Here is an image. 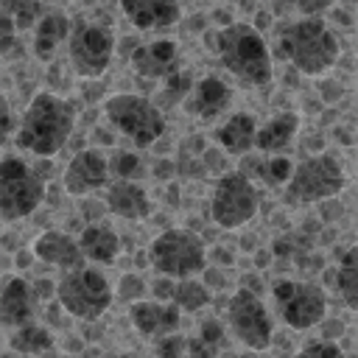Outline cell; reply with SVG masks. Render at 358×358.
Returning <instances> with one entry per match:
<instances>
[{
    "label": "cell",
    "mask_w": 358,
    "mask_h": 358,
    "mask_svg": "<svg viewBox=\"0 0 358 358\" xmlns=\"http://www.w3.org/2000/svg\"><path fill=\"white\" fill-rule=\"evenodd\" d=\"M333 0H296V8L302 11V17H319L324 8H330Z\"/></svg>",
    "instance_id": "obj_38"
},
{
    "label": "cell",
    "mask_w": 358,
    "mask_h": 358,
    "mask_svg": "<svg viewBox=\"0 0 358 358\" xmlns=\"http://www.w3.org/2000/svg\"><path fill=\"white\" fill-rule=\"evenodd\" d=\"M241 288H246V291H252V294H257V296H260V291H263V282H260L257 277L246 274V277L241 280Z\"/></svg>",
    "instance_id": "obj_42"
},
{
    "label": "cell",
    "mask_w": 358,
    "mask_h": 358,
    "mask_svg": "<svg viewBox=\"0 0 358 358\" xmlns=\"http://www.w3.org/2000/svg\"><path fill=\"white\" fill-rule=\"evenodd\" d=\"M227 322H229L232 336L243 347H249L255 352L266 350L271 344V338H274V324H271V316H268L263 299L257 294L246 291V288H238L229 296V302H227Z\"/></svg>",
    "instance_id": "obj_12"
},
{
    "label": "cell",
    "mask_w": 358,
    "mask_h": 358,
    "mask_svg": "<svg viewBox=\"0 0 358 358\" xmlns=\"http://www.w3.org/2000/svg\"><path fill=\"white\" fill-rule=\"evenodd\" d=\"M95 134H98V137H101V140H103V143H112V137H109V131H103V129H98V131H95Z\"/></svg>",
    "instance_id": "obj_44"
},
{
    "label": "cell",
    "mask_w": 358,
    "mask_h": 358,
    "mask_svg": "<svg viewBox=\"0 0 358 358\" xmlns=\"http://www.w3.org/2000/svg\"><path fill=\"white\" fill-rule=\"evenodd\" d=\"M173 285H176V280H171V277H159V280H154V299H157V302H171Z\"/></svg>",
    "instance_id": "obj_39"
},
{
    "label": "cell",
    "mask_w": 358,
    "mask_h": 358,
    "mask_svg": "<svg viewBox=\"0 0 358 358\" xmlns=\"http://www.w3.org/2000/svg\"><path fill=\"white\" fill-rule=\"evenodd\" d=\"M70 67L81 78H101L115 56V34L106 25L98 22H73L70 39H67Z\"/></svg>",
    "instance_id": "obj_11"
},
{
    "label": "cell",
    "mask_w": 358,
    "mask_h": 358,
    "mask_svg": "<svg viewBox=\"0 0 358 358\" xmlns=\"http://www.w3.org/2000/svg\"><path fill=\"white\" fill-rule=\"evenodd\" d=\"M14 42H17V25L0 6V53H8L14 48Z\"/></svg>",
    "instance_id": "obj_36"
},
{
    "label": "cell",
    "mask_w": 358,
    "mask_h": 358,
    "mask_svg": "<svg viewBox=\"0 0 358 358\" xmlns=\"http://www.w3.org/2000/svg\"><path fill=\"white\" fill-rule=\"evenodd\" d=\"M229 106H232V87L224 84L215 76H207V78L193 81V90L185 98L187 115L190 117H199V120H215Z\"/></svg>",
    "instance_id": "obj_15"
},
{
    "label": "cell",
    "mask_w": 358,
    "mask_h": 358,
    "mask_svg": "<svg viewBox=\"0 0 358 358\" xmlns=\"http://www.w3.org/2000/svg\"><path fill=\"white\" fill-rule=\"evenodd\" d=\"M34 316H36V294L31 282L22 277H8L0 288V324L17 330L34 322Z\"/></svg>",
    "instance_id": "obj_16"
},
{
    "label": "cell",
    "mask_w": 358,
    "mask_h": 358,
    "mask_svg": "<svg viewBox=\"0 0 358 358\" xmlns=\"http://www.w3.org/2000/svg\"><path fill=\"white\" fill-rule=\"evenodd\" d=\"M210 299H213V291H210L204 282L193 280V277L176 280L173 294H171V302H173L179 310H185V313H193V310L207 308V305H210Z\"/></svg>",
    "instance_id": "obj_29"
},
{
    "label": "cell",
    "mask_w": 358,
    "mask_h": 358,
    "mask_svg": "<svg viewBox=\"0 0 358 358\" xmlns=\"http://www.w3.org/2000/svg\"><path fill=\"white\" fill-rule=\"evenodd\" d=\"M221 64L243 84L263 87L271 81V53L260 31L249 22H229L224 25L213 45Z\"/></svg>",
    "instance_id": "obj_2"
},
{
    "label": "cell",
    "mask_w": 358,
    "mask_h": 358,
    "mask_svg": "<svg viewBox=\"0 0 358 358\" xmlns=\"http://www.w3.org/2000/svg\"><path fill=\"white\" fill-rule=\"evenodd\" d=\"M336 288L347 308L358 310V246L347 249L336 268Z\"/></svg>",
    "instance_id": "obj_28"
},
{
    "label": "cell",
    "mask_w": 358,
    "mask_h": 358,
    "mask_svg": "<svg viewBox=\"0 0 358 358\" xmlns=\"http://www.w3.org/2000/svg\"><path fill=\"white\" fill-rule=\"evenodd\" d=\"M14 131V112L6 95H0V145L6 143V137Z\"/></svg>",
    "instance_id": "obj_37"
},
{
    "label": "cell",
    "mask_w": 358,
    "mask_h": 358,
    "mask_svg": "<svg viewBox=\"0 0 358 358\" xmlns=\"http://www.w3.org/2000/svg\"><path fill=\"white\" fill-rule=\"evenodd\" d=\"M103 115L109 126L123 137H129L137 148H148L165 134L162 109L143 95H131V92L109 95L103 101Z\"/></svg>",
    "instance_id": "obj_4"
},
{
    "label": "cell",
    "mask_w": 358,
    "mask_h": 358,
    "mask_svg": "<svg viewBox=\"0 0 358 358\" xmlns=\"http://www.w3.org/2000/svg\"><path fill=\"white\" fill-rule=\"evenodd\" d=\"M190 90H193V76H190L187 70H176V73H171V76L165 78L162 95H165L168 103H176V101H185Z\"/></svg>",
    "instance_id": "obj_31"
},
{
    "label": "cell",
    "mask_w": 358,
    "mask_h": 358,
    "mask_svg": "<svg viewBox=\"0 0 358 358\" xmlns=\"http://www.w3.org/2000/svg\"><path fill=\"white\" fill-rule=\"evenodd\" d=\"M78 249L84 260L92 263H112L120 252V238L109 224H90L84 227V232L78 235Z\"/></svg>",
    "instance_id": "obj_25"
},
{
    "label": "cell",
    "mask_w": 358,
    "mask_h": 358,
    "mask_svg": "<svg viewBox=\"0 0 358 358\" xmlns=\"http://www.w3.org/2000/svg\"><path fill=\"white\" fill-rule=\"evenodd\" d=\"M22 358H25V355H22Z\"/></svg>",
    "instance_id": "obj_46"
},
{
    "label": "cell",
    "mask_w": 358,
    "mask_h": 358,
    "mask_svg": "<svg viewBox=\"0 0 358 358\" xmlns=\"http://www.w3.org/2000/svg\"><path fill=\"white\" fill-rule=\"evenodd\" d=\"M238 171L257 187V185H263V187H280V185H285L288 182V176H291V171H294V165H291V159L288 157H277V154H243V159H241V165H238Z\"/></svg>",
    "instance_id": "obj_21"
},
{
    "label": "cell",
    "mask_w": 358,
    "mask_h": 358,
    "mask_svg": "<svg viewBox=\"0 0 358 358\" xmlns=\"http://www.w3.org/2000/svg\"><path fill=\"white\" fill-rule=\"evenodd\" d=\"M106 182H109V159L103 157L101 148H84V151H78L67 162L64 176H62V187L70 196L95 193V190L106 187Z\"/></svg>",
    "instance_id": "obj_13"
},
{
    "label": "cell",
    "mask_w": 358,
    "mask_h": 358,
    "mask_svg": "<svg viewBox=\"0 0 358 358\" xmlns=\"http://www.w3.org/2000/svg\"><path fill=\"white\" fill-rule=\"evenodd\" d=\"M31 288H34L36 299H50V296H56V285H53V282H48V280H36Z\"/></svg>",
    "instance_id": "obj_40"
},
{
    "label": "cell",
    "mask_w": 358,
    "mask_h": 358,
    "mask_svg": "<svg viewBox=\"0 0 358 358\" xmlns=\"http://www.w3.org/2000/svg\"><path fill=\"white\" fill-rule=\"evenodd\" d=\"M257 207H260V190L241 171L221 173L210 199V215L221 229H238L249 224L257 215Z\"/></svg>",
    "instance_id": "obj_10"
},
{
    "label": "cell",
    "mask_w": 358,
    "mask_h": 358,
    "mask_svg": "<svg viewBox=\"0 0 358 358\" xmlns=\"http://www.w3.org/2000/svg\"><path fill=\"white\" fill-rule=\"evenodd\" d=\"M3 11L11 17V22L17 25V31H28L39 22L42 17V3L39 0H0Z\"/></svg>",
    "instance_id": "obj_30"
},
{
    "label": "cell",
    "mask_w": 358,
    "mask_h": 358,
    "mask_svg": "<svg viewBox=\"0 0 358 358\" xmlns=\"http://www.w3.org/2000/svg\"><path fill=\"white\" fill-rule=\"evenodd\" d=\"M56 299L64 313L81 322H95L112 305V288L98 268H73L56 282Z\"/></svg>",
    "instance_id": "obj_6"
},
{
    "label": "cell",
    "mask_w": 358,
    "mask_h": 358,
    "mask_svg": "<svg viewBox=\"0 0 358 358\" xmlns=\"http://www.w3.org/2000/svg\"><path fill=\"white\" fill-rule=\"evenodd\" d=\"M296 358H344V352L336 341H310L296 352Z\"/></svg>",
    "instance_id": "obj_34"
},
{
    "label": "cell",
    "mask_w": 358,
    "mask_h": 358,
    "mask_svg": "<svg viewBox=\"0 0 358 358\" xmlns=\"http://www.w3.org/2000/svg\"><path fill=\"white\" fill-rule=\"evenodd\" d=\"M268 6L274 8V14H288L291 8H296V0H268Z\"/></svg>",
    "instance_id": "obj_43"
},
{
    "label": "cell",
    "mask_w": 358,
    "mask_h": 358,
    "mask_svg": "<svg viewBox=\"0 0 358 358\" xmlns=\"http://www.w3.org/2000/svg\"><path fill=\"white\" fill-rule=\"evenodd\" d=\"M221 347H224V324L218 319H204L199 333L187 338L185 358H218Z\"/></svg>",
    "instance_id": "obj_27"
},
{
    "label": "cell",
    "mask_w": 358,
    "mask_h": 358,
    "mask_svg": "<svg viewBox=\"0 0 358 358\" xmlns=\"http://www.w3.org/2000/svg\"><path fill=\"white\" fill-rule=\"evenodd\" d=\"M73 126H76V112L70 101H64L56 92H36L28 109L22 112L14 140L17 148L50 159L67 145Z\"/></svg>",
    "instance_id": "obj_1"
},
{
    "label": "cell",
    "mask_w": 358,
    "mask_h": 358,
    "mask_svg": "<svg viewBox=\"0 0 358 358\" xmlns=\"http://www.w3.org/2000/svg\"><path fill=\"white\" fill-rule=\"evenodd\" d=\"M50 347H53L50 330L42 327V324H34V322L11 330V336H8V350L17 352V355H42Z\"/></svg>",
    "instance_id": "obj_26"
},
{
    "label": "cell",
    "mask_w": 358,
    "mask_h": 358,
    "mask_svg": "<svg viewBox=\"0 0 358 358\" xmlns=\"http://www.w3.org/2000/svg\"><path fill=\"white\" fill-rule=\"evenodd\" d=\"M70 31H73V22L62 11L42 14L39 22L34 25V56L39 62H50L56 50L70 39Z\"/></svg>",
    "instance_id": "obj_22"
},
{
    "label": "cell",
    "mask_w": 358,
    "mask_h": 358,
    "mask_svg": "<svg viewBox=\"0 0 358 358\" xmlns=\"http://www.w3.org/2000/svg\"><path fill=\"white\" fill-rule=\"evenodd\" d=\"M31 252L36 260L48 263V266H59V268H81L84 257L78 249V241L70 238L67 232L59 229H48L42 235H36V241L31 243Z\"/></svg>",
    "instance_id": "obj_19"
},
{
    "label": "cell",
    "mask_w": 358,
    "mask_h": 358,
    "mask_svg": "<svg viewBox=\"0 0 358 358\" xmlns=\"http://www.w3.org/2000/svg\"><path fill=\"white\" fill-rule=\"evenodd\" d=\"M280 53L305 76H322L338 59V39L322 17H302L280 31Z\"/></svg>",
    "instance_id": "obj_3"
},
{
    "label": "cell",
    "mask_w": 358,
    "mask_h": 358,
    "mask_svg": "<svg viewBox=\"0 0 358 358\" xmlns=\"http://www.w3.org/2000/svg\"><path fill=\"white\" fill-rule=\"evenodd\" d=\"M154 176H157V179H171V176H173V162H168V159H157V165H154Z\"/></svg>",
    "instance_id": "obj_41"
},
{
    "label": "cell",
    "mask_w": 358,
    "mask_h": 358,
    "mask_svg": "<svg viewBox=\"0 0 358 358\" xmlns=\"http://www.w3.org/2000/svg\"><path fill=\"white\" fill-rule=\"evenodd\" d=\"M355 53H358V42H355Z\"/></svg>",
    "instance_id": "obj_45"
},
{
    "label": "cell",
    "mask_w": 358,
    "mask_h": 358,
    "mask_svg": "<svg viewBox=\"0 0 358 358\" xmlns=\"http://www.w3.org/2000/svg\"><path fill=\"white\" fill-rule=\"evenodd\" d=\"M120 11L137 31L171 28L182 17L179 0H120Z\"/></svg>",
    "instance_id": "obj_18"
},
{
    "label": "cell",
    "mask_w": 358,
    "mask_h": 358,
    "mask_svg": "<svg viewBox=\"0 0 358 358\" xmlns=\"http://www.w3.org/2000/svg\"><path fill=\"white\" fill-rule=\"evenodd\" d=\"M179 45L173 39H154V42H143L131 50L129 62L131 70L140 78H168L171 73L179 70Z\"/></svg>",
    "instance_id": "obj_14"
},
{
    "label": "cell",
    "mask_w": 358,
    "mask_h": 358,
    "mask_svg": "<svg viewBox=\"0 0 358 358\" xmlns=\"http://www.w3.org/2000/svg\"><path fill=\"white\" fill-rule=\"evenodd\" d=\"M103 204L109 213H115L126 221H140V218H148V213H151V199H148L145 187L137 182H129V179L112 182Z\"/></svg>",
    "instance_id": "obj_20"
},
{
    "label": "cell",
    "mask_w": 358,
    "mask_h": 358,
    "mask_svg": "<svg viewBox=\"0 0 358 358\" xmlns=\"http://www.w3.org/2000/svg\"><path fill=\"white\" fill-rule=\"evenodd\" d=\"M148 263L162 277L185 280V277H193V274L204 271L207 246H204L201 235H196L193 229L173 227V229L159 232L151 241V246H148Z\"/></svg>",
    "instance_id": "obj_5"
},
{
    "label": "cell",
    "mask_w": 358,
    "mask_h": 358,
    "mask_svg": "<svg viewBox=\"0 0 358 358\" xmlns=\"http://www.w3.org/2000/svg\"><path fill=\"white\" fill-rule=\"evenodd\" d=\"M347 179L341 165L330 154H313L294 165L288 182H285V201L294 204H313L327 201L344 190Z\"/></svg>",
    "instance_id": "obj_8"
},
{
    "label": "cell",
    "mask_w": 358,
    "mask_h": 358,
    "mask_svg": "<svg viewBox=\"0 0 358 358\" xmlns=\"http://www.w3.org/2000/svg\"><path fill=\"white\" fill-rule=\"evenodd\" d=\"M271 302L274 313L291 330H310L324 319L327 310V296L322 285L302 280H277L271 285Z\"/></svg>",
    "instance_id": "obj_9"
},
{
    "label": "cell",
    "mask_w": 358,
    "mask_h": 358,
    "mask_svg": "<svg viewBox=\"0 0 358 358\" xmlns=\"http://www.w3.org/2000/svg\"><path fill=\"white\" fill-rule=\"evenodd\" d=\"M255 134H257V123L249 112H232L218 129H215V143L221 151L243 157L255 148Z\"/></svg>",
    "instance_id": "obj_23"
},
{
    "label": "cell",
    "mask_w": 358,
    "mask_h": 358,
    "mask_svg": "<svg viewBox=\"0 0 358 358\" xmlns=\"http://www.w3.org/2000/svg\"><path fill=\"white\" fill-rule=\"evenodd\" d=\"M131 324L148 336V338H162L179 327L182 310L173 302H157V299H137L129 308Z\"/></svg>",
    "instance_id": "obj_17"
},
{
    "label": "cell",
    "mask_w": 358,
    "mask_h": 358,
    "mask_svg": "<svg viewBox=\"0 0 358 358\" xmlns=\"http://www.w3.org/2000/svg\"><path fill=\"white\" fill-rule=\"evenodd\" d=\"M154 352H157L159 358H185V355H187V338L168 333V336L157 338V347H154Z\"/></svg>",
    "instance_id": "obj_33"
},
{
    "label": "cell",
    "mask_w": 358,
    "mask_h": 358,
    "mask_svg": "<svg viewBox=\"0 0 358 358\" xmlns=\"http://www.w3.org/2000/svg\"><path fill=\"white\" fill-rule=\"evenodd\" d=\"M145 294V282H143V277L140 274H123V280L117 282V296L123 299V302H137L140 296Z\"/></svg>",
    "instance_id": "obj_35"
},
{
    "label": "cell",
    "mask_w": 358,
    "mask_h": 358,
    "mask_svg": "<svg viewBox=\"0 0 358 358\" xmlns=\"http://www.w3.org/2000/svg\"><path fill=\"white\" fill-rule=\"evenodd\" d=\"M45 199V179L20 157L0 159V218L20 221Z\"/></svg>",
    "instance_id": "obj_7"
},
{
    "label": "cell",
    "mask_w": 358,
    "mask_h": 358,
    "mask_svg": "<svg viewBox=\"0 0 358 358\" xmlns=\"http://www.w3.org/2000/svg\"><path fill=\"white\" fill-rule=\"evenodd\" d=\"M140 171V157L131 154V151H117L112 159H109V173L117 176V179H134V173Z\"/></svg>",
    "instance_id": "obj_32"
},
{
    "label": "cell",
    "mask_w": 358,
    "mask_h": 358,
    "mask_svg": "<svg viewBox=\"0 0 358 358\" xmlns=\"http://www.w3.org/2000/svg\"><path fill=\"white\" fill-rule=\"evenodd\" d=\"M299 131V115L296 112H277L263 126H257L255 148L260 154H282Z\"/></svg>",
    "instance_id": "obj_24"
}]
</instances>
